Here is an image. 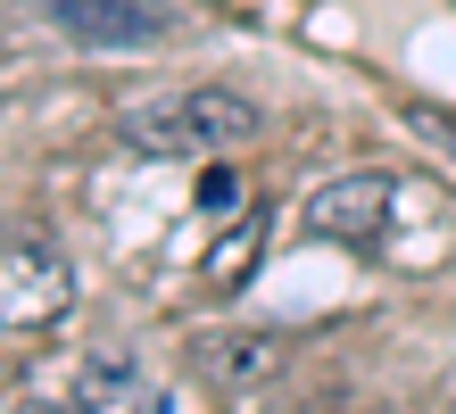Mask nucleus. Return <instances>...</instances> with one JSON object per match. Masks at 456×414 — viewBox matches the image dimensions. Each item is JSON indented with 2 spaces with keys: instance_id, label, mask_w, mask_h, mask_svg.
<instances>
[{
  "instance_id": "f257e3e1",
  "label": "nucleus",
  "mask_w": 456,
  "mask_h": 414,
  "mask_svg": "<svg viewBox=\"0 0 456 414\" xmlns=\"http://www.w3.org/2000/svg\"><path fill=\"white\" fill-rule=\"evenodd\" d=\"M117 125H125V142L142 158H224L240 142H257V100L200 83V92H150V100H133Z\"/></svg>"
},
{
  "instance_id": "f03ea898",
  "label": "nucleus",
  "mask_w": 456,
  "mask_h": 414,
  "mask_svg": "<svg viewBox=\"0 0 456 414\" xmlns=\"http://www.w3.org/2000/svg\"><path fill=\"white\" fill-rule=\"evenodd\" d=\"M75 307V265L50 232H0V331H50Z\"/></svg>"
},
{
  "instance_id": "7ed1b4c3",
  "label": "nucleus",
  "mask_w": 456,
  "mask_h": 414,
  "mask_svg": "<svg viewBox=\"0 0 456 414\" xmlns=\"http://www.w3.org/2000/svg\"><path fill=\"white\" fill-rule=\"evenodd\" d=\"M390 207H398V175L382 166H357V175H332L307 191V232L332 248H382L390 240Z\"/></svg>"
},
{
  "instance_id": "20e7f679",
  "label": "nucleus",
  "mask_w": 456,
  "mask_h": 414,
  "mask_svg": "<svg viewBox=\"0 0 456 414\" xmlns=\"http://www.w3.org/2000/svg\"><path fill=\"white\" fill-rule=\"evenodd\" d=\"M50 25L84 50H150L167 42V9L150 0H50Z\"/></svg>"
},
{
  "instance_id": "39448f33",
  "label": "nucleus",
  "mask_w": 456,
  "mask_h": 414,
  "mask_svg": "<svg viewBox=\"0 0 456 414\" xmlns=\"http://www.w3.org/2000/svg\"><path fill=\"white\" fill-rule=\"evenodd\" d=\"M59 398H67L75 414H175V398L158 390L133 356H84V365L67 373Z\"/></svg>"
},
{
  "instance_id": "423d86ee",
  "label": "nucleus",
  "mask_w": 456,
  "mask_h": 414,
  "mask_svg": "<svg viewBox=\"0 0 456 414\" xmlns=\"http://www.w3.org/2000/svg\"><path fill=\"white\" fill-rule=\"evenodd\" d=\"M200 365L216 373V381H232V390H240V381H274V373H282V340H274V331H240V340H208V348H200Z\"/></svg>"
},
{
  "instance_id": "0eeeda50",
  "label": "nucleus",
  "mask_w": 456,
  "mask_h": 414,
  "mask_svg": "<svg viewBox=\"0 0 456 414\" xmlns=\"http://www.w3.org/2000/svg\"><path fill=\"white\" fill-rule=\"evenodd\" d=\"M407 133H423V142H440V150L456 158V117H448V108H423V100H415V108H407Z\"/></svg>"
}]
</instances>
